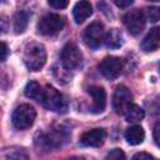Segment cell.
<instances>
[{
	"mask_svg": "<svg viewBox=\"0 0 160 160\" xmlns=\"http://www.w3.org/2000/svg\"><path fill=\"white\" fill-rule=\"evenodd\" d=\"M140 46H141V50L145 52L155 51L160 46V28L155 26V28L150 29V31L142 39Z\"/></svg>",
	"mask_w": 160,
	"mask_h": 160,
	"instance_id": "12",
	"label": "cell"
},
{
	"mask_svg": "<svg viewBox=\"0 0 160 160\" xmlns=\"http://www.w3.org/2000/svg\"><path fill=\"white\" fill-rule=\"evenodd\" d=\"M105 30H104V26L102 24L95 21L92 24H90L85 32H84V41L85 44L91 48V49H98L100 48L104 41H105Z\"/></svg>",
	"mask_w": 160,
	"mask_h": 160,
	"instance_id": "8",
	"label": "cell"
},
{
	"mask_svg": "<svg viewBox=\"0 0 160 160\" xmlns=\"http://www.w3.org/2000/svg\"><path fill=\"white\" fill-rule=\"evenodd\" d=\"M42 91H44V88H41L36 81H29L25 86V95L38 102L41 101Z\"/></svg>",
	"mask_w": 160,
	"mask_h": 160,
	"instance_id": "16",
	"label": "cell"
},
{
	"mask_svg": "<svg viewBox=\"0 0 160 160\" xmlns=\"http://www.w3.org/2000/svg\"><path fill=\"white\" fill-rule=\"evenodd\" d=\"M99 69H100V72L109 80H114L116 79L120 74H121V70H122V61L121 59L119 58H115V56H108L105 58L100 65H99Z\"/></svg>",
	"mask_w": 160,
	"mask_h": 160,
	"instance_id": "9",
	"label": "cell"
},
{
	"mask_svg": "<svg viewBox=\"0 0 160 160\" xmlns=\"http://www.w3.org/2000/svg\"><path fill=\"white\" fill-rule=\"evenodd\" d=\"M125 139L130 145H139L145 139L144 129L139 125H132L126 129L125 131Z\"/></svg>",
	"mask_w": 160,
	"mask_h": 160,
	"instance_id": "14",
	"label": "cell"
},
{
	"mask_svg": "<svg viewBox=\"0 0 160 160\" xmlns=\"http://www.w3.org/2000/svg\"><path fill=\"white\" fill-rule=\"evenodd\" d=\"M40 104H42V106L46 108L48 110H51L55 112H65L68 109L64 96L55 88H52L50 85H46L44 88Z\"/></svg>",
	"mask_w": 160,
	"mask_h": 160,
	"instance_id": "2",
	"label": "cell"
},
{
	"mask_svg": "<svg viewBox=\"0 0 160 160\" xmlns=\"http://www.w3.org/2000/svg\"><path fill=\"white\" fill-rule=\"evenodd\" d=\"M146 16L150 21L155 22L160 20V6H151L146 9Z\"/></svg>",
	"mask_w": 160,
	"mask_h": 160,
	"instance_id": "19",
	"label": "cell"
},
{
	"mask_svg": "<svg viewBox=\"0 0 160 160\" xmlns=\"http://www.w3.org/2000/svg\"><path fill=\"white\" fill-rule=\"evenodd\" d=\"M144 116H145L144 110H142L139 105H136V104H132V105L126 110V112H125V119H126V121H129V122H138V121H141V120L144 119Z\"/></svg>",
	"mask_w": 160,
	"mask_h": 160,
	"instance_id": "17",
	"label": "cell"
},
{
	"mask_svg": "<svg viewBox=\"0 0 160 160\" xmlns=\"http://www.w3.org/2000/svg\"><path fill=\"white\" fill-rule=\"evenodd\" d=\"M132 105V95L130 90L120 85L115 89L114 95H112V108L118 115H125L126 110Z\"/></svg>",
	"mask_w": 160,
	"mask_h": 160,
	"instance_id": "6",
	"label": "cell"
},
{
	"mask_svg": "<svg viewBox=\"0 0 160 160\" xmlns=\"http://www.w3.org/2000/svg\"><path fill=\"white\" fill-rule=\"evenodd\" d=\"M150 1H160V0H150Z\"/></svg>",
	"mask_w": 160,
	"mask_h": 160,
	"instance_id": "27",
	"label": "cell"
},
{
	"mask_svg": "<svg viewBox=\"0 0 160 160\" xmlns=\"http://www.w3.org/2000/svg\"><path fill=\"white\" fill-rule=\"evenodd\" d=\"M132 159H140V160H142V159H154V156L151 154H148V152H138L132 156Z\"/></svg>",
	"mask_w": 160,
	"mask_h": 160,
	"instance_id": "25",
	"label": "cell"
},
{
	"mask_svg": "<svg viewBox=\"0 0 160 160\" xmlns=\"http://www.w3.org/2000/svg\"><path fill=\"white\" fill-rule=\"evenodd\" d=\"M152 135H154V140L156 142L158 146H160V121L155 124L154 126V131H152Z\"/></svg>",
	"mask_w": 160,
	"mask_h": 160,
	"instance_id": "23",
	"label": "cell"
},
{
	"mask_svg": "<svg viewBox=\"0 0 160 160\" xmlns=\"http://www.w3.org/2000/svg\"><path fill=\"white\" fill-rule=\"evenodd\" d=\"M36 118V111L31 105L28 104H22L20 106H18L11 116V122L12 125L19 129V130H25L29 129Z\"/></svg>",
	"mask_w": 160,
	"mask_h": 160,
	"instance_id": "3",
	"label": "cell"
},
{
	"mask_svg": "<svg viewBox=\"0 0 160 160\" xmlns=\"http://www.w3.org/2000/svg\"><path fill=\"white\" fill-rule=\"evenodd\" d=\"M105 136H106V134H105L104 129H92V130H89L81 135L80 144L82 146L99 148L104 144Z\"/></svg>",
	"mask_w": 160,
	"mask_h": 160,
	"instance_id": "11",
	"label": "cell"
},
{
	"mask_svg": "<svg viewBox=\"0 0 160 160\" xmlns=\"http://www.w3.org/2000/svg\"><path fill=\"white\" fill-rule=\"evenodd\" d=\"M122 21H124V25L126 26L128 31L131 35H138L145 28L146 16H145V14L141 10L134 9V10H130L129 12H126L124 15Z\"/></svg>",
	"mask_w": 160,
	"mask_h": 160,
	"instance_id": "7",
	"label": "cell"
},
{
	"mask_svg": "<svg viewBox=\"0 0 160 160\" xmlns=\"http://www.w3.org/2000/svg\"><path fill=\"white\" fill-rule=\"evenodd\" d=\"M92 14V8L90 5V2L88 0H80L75 4L74 9H72V15H74V20L76 24H81L84 22L88 18H90Z\"/></svg>",
	"mask_w": 160,
	"mask_h": 160,
	"instance_id": "13",
	"label": "cell"
},
{
	"mask_svg": "<svg viewBox=\"0 0 160 160\" xmlns=\"http://www.w3.org/2000/svg\"><path fill=\"white\" fill-rule=\"evenodd\" d=\"M29 22V14L26 11H18L14 16V30L15 32H22Z\"/></svg>",
	"mask_w": 160,
	"mask_h": 160,
	"instance_id": "18",
	"label": "cell"
},
{
	"mask_svg": "<svg viewBox=\"0 0 160 160\" xmlns=\"http://www.w3.org/2000/svg\"><path fill=\"white\" fill-rule=\"evenodd\" d=\"M48 2L54 9H64L68 6L69 0H48Z\"/></svg>",
	"mask_w": 160,
	"mask_h": 160,
	"instance_id": "21",
	"label": "cell"
},
{
	"mask_svg": "<svg viewBox=\"0 0 160 160\" xmlns=\"http://www.w3.org/2000/svg\"><path fill=\"white\" fill-rule=\"evenodd\" d=\"M6 55H8V46L5 42H1V60L2 61L6 60Z\"/></svg>",
	"mask_w": 160,
	"mask_h": 160,
	"instance_id": "26",
	"label": "cell"
},
{
	"mask_svg": "<svg viewBox=\"0 0 160 160\" xmlns=\"http://www.w3.org/2000/svg\"><path fill=\"white\" fill-rule=\"evenodd\" d=\"M106 159H116V160L125 159V154H124L120 149H114L112 151H110V152L106 155Z\"/></svg>",
	"mask_w": 160,
	"mask_h": 160,
	"instance_id": "22",
	"label": "cell"
},
{
	"mask_svg": "<svg viewBox=\"0 0 160 160\" xmlns=\"http://www.w3.org/2000/svg\"><path fill=\"white\" fill-rule=\"evenodd\" d=\"M60 59H61V64L65 69L75 70L82 62V54L74 42H68V44H65V46L61 50Z\"/></svg>",
	"mask_w": 160,
	"mask_h": 160,
	"instance_id": "5",
	"label": "cell"
},
{
	"mask_svg": "<svg viewBox=\"0 0 160 160\" xmlns=\"http://www.w3.org/2000/svg\"><path fill=\"white\" fill-rule=\"evenodd\" d=\"M22 60L29 70L31 71L40 70L46 62V50L44 45L39 42L29 44L24 50Z\"/></svg>",
	"mask_w": 160,
	"mask_h": 160,
	"instance_id": "1",
	"label": "cell"
},
{
	"mask_svg": "<svg viewBox=\"0 0 160 160\" xmlns=\"http://www.w3.org/2000/svg\"><path fill=\"white\" fill-rule=\"evenodd\" d=\"M88 91L92 96V104H91L90 111L94 114L102 112L105 106H106V92H105L104 88L98 86V85H92L88 89Z\"/></svg>",
	"mask_w": 160,
	"mask_h": 160,
	"instance_id": "10",
	"label": "cell"
},
{
	"mask_svg": "<svg viewBox=\"0 0 160 160\" xmlns=\"http://www.w3.org/2000/svg\"><path fill=\"white\" fill-rule=\"evenodd\" d=\"M5 158L6 159H28V154L22 149H20V150H11V151H9L8 155H5Z\"/></svg>",
	"mask_w": 160,
	"mask_h": 160,
	"instance_id": "20",
	"label": "cell"
},
{
	"mask_svg": "<svg viewBox=\"0 0 160 160\" xmlns=\"http://www.w3.org/2000/svg\"><path fill=\"white\" fill-rule=\"evenodd\" d=\"M114 2H115V5L118 6V8H120V9H125V8H129L132 2H134V0H112Z\"/></svg>",
	"mask_w": 160,
	"mask_h": 160,
	"instance_id": "24",
	"label": "cell"
},
{
	"mask_svg": "<svg viewBox=\"0 0 160 160\" xmlns=\"http://www.w3.org/2000/svg\"><path fill=\"white\" fill-rule=\"evenodd\" d=\"M65 20L58 14H46L38 24V31L45 36H52L64 29Z\"/></svg>",
	"mask_w": 160,
	"mask_h": 160,
	"instance_id": "4",
	"label": "cell"
},
{
	"mask_svg": "<svg viewBox=\"0 0 160 160\" xmlns=\"http://www.w3.org/2000/svg\"><path fill=\"white\" fill-rule=\"evenodd\" d=\"M104 44L110 49H118L122 45V35L118 29H111L105 34Z\"/></svg>",
	"mask_w": 160,
	"mask_h": 160,
	"instance_id": "15",
	"label": "cell"
},
{
	"mask_svg": "<svg viewBox=\"0 0 160 160\" xmlns=\"http://www.w3.org/2000/svg\"><path fill=\"white\" fill-rule=\"evenodd\" d=\"M159 71H160V68H159Z\"/></svg>",
	"mask_w": 160,
	"mask_h": 160,
	"instance_id": "28",
	"label": "cell"
}]
</instances>
